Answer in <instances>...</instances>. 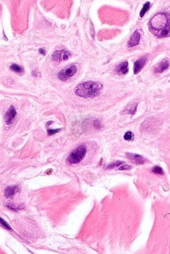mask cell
I'll list each match as a JSON object with an SVG mask.
<instances>
[{
  "mask_svg": "<svg viewBox=\"0 0 170 254\" xmlns=\"http://www.w3.org/2000/svg\"><path fill=\"white\" fill-rule=\"evenodd\" d=\"M127 157L131 160H133L137 163H143L144 162V158L142 156L138 155V154H134V153H127L126 154Z\"/></svg>",
  "mask_w": 170,
  "mask_h": 254,
  "instance_id": "13",
  "label": "cell"
},
{
  "mask_svg": "<svg viewBox=\"0 0 170 254\" xmlns=\"http://www.w3.org/2000/svg\"><path fill=\"white\" fill-rule=\"evenodd\" d=\"M1 224H2L3 227H5L7 229H8L11 230L12 229V228H11V227L9 225V224H8L7 222L5 220H4L2 218H1Z\"/></svg>",
  "mask_w": 170,
  "mask_h": 254,
  "instance_id": "19",
  "label": "cell"
},
{
  "mask_svg": "<svg viewBox=\"0 0 170 254\" xmlns=\"http://www.w3.org/2000/svg\"><path fill=\"white\" fill-rule=\"evenodd\" d=\"M102 89V85L100 82L88 81L79 84L75 89L76 95L84 98H92L99 96Z\"/></svg>",
  "mask_w": 170,
  "mask_h": 254,
  "instance_id": "2",
  "label": "cell"
},
{
  "mask_svg": "<svg viewBox=\"0 0 170 254\" xmlns=\"http://www.w3.org/2000/svg\"><path fill=\"white\" fill-rule=\"evenodd\" d=\"M19 187L17 186H9L6 189L4 192L5 196L9 197L14 195L19 191Z\"/></svg>",
  "mask_w": 170,
  "mask_h": 254,
  "instance_id": "11",
  "label": "cell"
},
{
  "mask_svg": "<svg viewBox=\"0 0 170 254\" xmlns=\"http://www.w3.org/2000/svg\"><path fill=\"white\" fill-rule=\"evenodd\" d=\"M16 114L17 111L16 109L13 105H11L6 113L4 117V121L7 125L9 126L12 124L16 117Z\"/></svg>",
  "mask_w": 170,
  "mask_h": 254,
  "instance_id": "6",
  "label": "cell"
},
{
  "mask_svg": "<svg viewBox=\"0 0 170 254\" xmlns=\"http://www.w3.org/2000/svg\"><path fill=\"white\" fill-rule=\"evenodd\" d=\"M149 8H150V3L149 2H147L143 5L142 9L141 10L140 12V16L141 17H143V16L145 15V14H146V12H147V11L148 10Z\"/></svg>",
  "mask_w": 170,
  "mask_h": 254,
  "instance_id": "15",
  "label": "cell"
},
{
  "mask_svg": "<svg viewBox=\"0 0 170 254\" xmlns=\"http://www.w3.org/2000/svg\"><path fill=\"white\" fill-rule=\"evenodd\" d=\"M124 163V162L121 161H118L116 162H114V163H112L111 164H110L109 166H108V168H113V167H117L118 166H119V165L122 164V163Z\"/></svg>",
  "mask_w": 170,
  "mask_h": 254,
  "instance_id": "20",
  "label": "cell"
},
{
  "mask_svg": "<svg viewBox=\"0 0 170 254\" xmlns=\"http://www.w3.org/2000/svg\"><path fill=\"white\" fill-rule=\"evenodd\" d=\"M149 30L158 38L170 36V14L161 12L155 15L149 23Z\"/></svg>",
  "mask_w": 170,
  "mask_h": 254,
  "instance_id": "1",
  "label": "cell"
},
{
  "mask_svg": "<svg viewBox=\"0 0 170 254\" xmlns=\"http://www.w3.org/2000/svg\"><path fill=\"white\" fill-rule=\"evenodd\" d=\"M147 59L146 57H142L140 58L137 60L136 61L134 64V67H133V71L134 74H137L140 72L141 70L142 69L145 65Z\"/></svg>",
  "mask_w": 170,
  "mask_h": 254,
  "instance_id": "7",
  "label": "cell"
},
{
  "mask_svg": "<svg viewBox=\"0 0 170 254\" xmlns=\"http://www.w3.org/2000/svg\"><path fill=\"white\" fill-rule=\"evenodd\" d=\"M86 148L81 145L72 151L68 158V161L71 164H77L80 162L86 154Z\"/></svg>",
  "mask_w": 170,
  "mask_h": 254,
  "instance_id": "3",
  "label": "cell"
},
{
  "mask_svg": "<svg viewBox=\"0 0 170 254\" xmlns=\"http://www.w3.org/2000/svg\"><path fill=\"white\" fill-rule=\"evenodd\" d=\"M129 63L126 62H124L119 64L116 68V72L118 75H126L129 72Z\"/></svg>",
  "mask_w": 170,
  "mask_h": 254,
  "instance_id": "8",
  "label": "cell"
},
{
  "mask_svg": "<svg viewBox=\"0 0 170 254\" xmlns=\"http://www.w3.org/2000/svg\"><path fill=\"white\" fill-rule=\"evenodd\" d=\"M140 34L137 31H135L132 35L131 36L129 42H128V46L129 47L134 46L137 45L138 44L140 40Z\"/></svg>",
  "mask_w": 170,
  "mask_h": 254,
  "instance_id": "9",
  "label": "cell"
},
{
  "mask_svg": "<svg viewBox=\"0 0 170 254\" xmlns=\"http://www.w3.org/2000/svg\"><path fill=\"white\" fill-rule=\"evenodd\" d=\"M152 171L154 173H156V174H161V175H163V174H164L162 169L160 167L158 166H155L153 168Z\"/></svg>",
  "mask_w": 170,
  "mask_h": 254,
  "instance_id": "17",
  "label": "cell"
},
{
  "mask_svg": "<svg viewBox=\"0 0 170 254\" xmlns=\"http://www.w3.org/2000/svg\"><path fill=\"white\" fill-rule=\"evenodd\" d=\"M71 55L69 51L65 50L56 51L52 55V59L55 61L62 62L67 60Z\"/></svg>",
  "mask_w": 170,
  "mask_h": 254,
  "instance_id": "5",
  "label": "cell"
},
{
  "mask_svg": "<svg viewBox=\"0 0 170 254\" xmlns=\"http://www.w3.org/2000/svg\"><path fill=\"white\" fill-rule=\"evenodd\" d=\"M134 138V134L131 132H127L124 136V139L126 140H131Z\"/></svg>",
  "mask_w": 170,
  "mask_h": 254,
  "instance_id": "16",
  "label": "cell"
},
{
  "mask_svg": "<svg viewBox=\"0 0 170 254\" xmlns=\"http://www.w3.org/2000/svg\"><path fill=\"white\" fill-rule=\"evenodd\" d=\"M78 67L75 64L68 65L58 74V77L60 80L65 81L70 77H73L77 72Z\"/></svg>",
  "mask_w": 170,
  "mask_h": 254,
  "instance_id": "4",
  "label": "cell"
},
{
  "mask_svg": "<svg viewBox=\"0 0 170 254\" xmlns=\"http://www.w3.org/2000/svg\"><path fill=\"white\" fill-rule=\"evenodd\" d=\"M137 107V104L136 103H130L125 108V110L123 111V112L125 114H131L133 115L136 112V110Z\"/></svg>",
  "mask_w": 170,
  "mask_h": 254,
  "instance_id": "12",
  "label": "cell"
},
{
  "mask_svg": "<svg viewBox=\"0 0 170 254\" xmlns=\"http://www.w3.org/2000/svg\"><path fill=\"white\" fill-rule=\"evenodd\" d=\"M61 129H48L47 132L49 135H53L54 134H56L60 131Z\"/></svg>",
  "mask_w": 170,
  "mask_h": 254,
  "instance_id": "18",
  "label": "cell"
},
{
  "mask_svg": "<svg viewBox=\"0 0 170 254\" xmlns=\"http://www.w3.org/2000/svg\"><path fill=\"white\" fill-rule=\"evenodd\" d=\"M94 126L96 127L97 128H101V125L100 121L98 120L95 121L94 122Z\"/></svg>",
  "mask_w": 170,
  "mask_h": 254,
  "instance_id": "22",
  "label": "cell"
},
{
  "mask_svg": "<svg viewBox=\"0 0 170 254\" xmlns=\"http://www.w3.org/2000/svg\"><path fill=\"white\" fill-rule=\"evenodd\" d=\"M11 69L14 72H16L17 74H21L23 72V69L20 66L17 64H12L10 67Z\"/></svg>",
  "mask_w": 170,
  "mask_h": 254,
  "instance_id": "14",
  "label": "cell"
},
{
  "mask_svg": "<svg viewBox=\"0 0 170 254\" xmlns=\"http://www.w3.org/2000/svg\"><path fill=\"white\" fill-rule=\"evenodd\" d=\"M169 65H170V63L168 60L166 59L163 60L158 64L156 68H155V72L156 73H162L163 72L165 71L166 69H167L169 68Z\"/></svg>",
  "mask_w": 170,
  "mask_h": 254,
  "instance_id": "10",
  "label": "cell"
},
{
  "mask_svg": "<svg viewBox=\"0 0 170 254\" xmlns=\"http://www.w3.org/2000/svg\"><path fill=\"white\" fill-rule=\"evenodd\" d=\"M39 52L40 53V54H42V55H45V50L43 49V48H40L39 50Z\"/></svg>",
  "mask_w": 170,
  "mask_h": 254,
  "instance_id": "23",
  "label": "cell"
},
{
  "mask_svg": "<svg viewBox=\"0 0 170 254\" xmlns=\"http://www.w3.org/2000/svg\"><path fill=\"white\" fill-rule=\"evenodd\" d=\"M132 168V167L131 165H125L121 167L119 169L121 170H126L131 169Z\"/></svg>",
  "mask_w": 170,
  "mask_h": 254,
  "instance_id": "21",
  "label": "cell"
}]
</instances>
